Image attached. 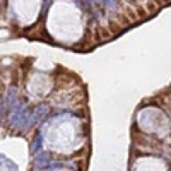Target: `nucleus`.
<instances>
[]
</instances>
